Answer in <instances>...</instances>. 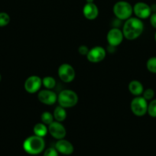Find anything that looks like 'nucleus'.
Instances as JSON below:
<instances>
[{"label": "nucleus", "mask_w": 156, "mask_h": 156, "mask_svg": "<svg viewBox=\"0 0 156 156\" xmlns=\"http://www.w3.org/2000/svg\"><path fill=\"white\" fill-rule=\"evenodd\" d=\"M144 30V24L142 20L136 18H129L125 20L122 27V33L125 39L133 41L141 36Z\"/></svg>", "instance_id": "f257e3e1"}, {"label": "nucleus", "mask_w": 156, "mask_h": 156, "mask_svg": "<svg viewBox=\"0 0 156 156\" xmlns=\"http://www.w3.org/2000/svg\"><path fill=\"white\" fill-rule=\"evenodd\" d=\"M45 148V142L43 137L38 136H31L24 140L23 143V149L26 153L32 155H39Z\"/></svg>", "instance_id": "f03ea898"}, {"label": "nucleus", "mask_w": 156, "mask_h": 156, "mask_svg": "<svg viewBox=\"0 0 156 156\" xmlns=\"http://www.w3.org/2000/svg\"><path fill=\"white\" fill-rule=\"evenodd\" d=\"M78 100L77 94L73 90H63L58 95V104L64 108H73L78 103Z\"/></svg>", "instance_id": "7ed1b4c3"}, {"label": "nucleus", "mask_w": 156, "mask_h": 156, "mask_svg": "<svg viewBox=\"0 0 156 156\" xmlns=\"http://www.w3.org/2000/svg\"><path fill=\"white\" fill-rule=\"evenodd\" d=\"M113 11L118 19L124 21L131 18L133 13V7L128 2L119 1L113 5Z\"/></svg>", "instance_id": "20e7f679"}, {"label": "nucleus", "mask_w": 156, "mask_h": 156, "mask_svg": "<svg viewBox=\"0 0 156 156\" xmlns=\"http://www.w3.org/2000/svg\"><path fill=\"white\" fill-rule=\"evenodd\" d=\"M130 109L134 115L137 117H143L148 111L147 101L142 96H136L132 100Z\"/></svg>", "instance_id": "39448f33"}, {"label": "nucleus", "mask_w": 156, "mask_h": 156, "mask_svg": "<svg viewBox=\"0 0 156 156\" xmlns=\"http://www.w3.org/2000/svg\"><path fill=\"white\" fill-rule=\"evenodd\" d=\"M58 75L60 79L65 83H70L75 79V70L70 64L63 63L58 67Z\"/></svg>", "instance_id": "423d86ee"}, {"label": "nucleus", "mask_w": 156, "mask_h": 156, "mask_svg": "<svg viewBox=\"0 0 156 156\" xmlns=\"http://www.w3.org/2000/svg\"><path fill=\"white\" fill-rule=\"evenodd\" d=\"M106 56V51L103 47L100 46H96L89 50L87 55V59L89 62L93 63L102 62Z\"/></svg>", "instance_id": "0eeeda50"}, {"label": "nucleus", "mask_w": 156, "mask_h": 156, "mask_svg": "<svg viewBox=\"0 0 156 156\" xmlns=\"http://www.w3.org/2000/svg\"><path fill=\"white\" fill-rule=\"evenodd\" d=\"M123 33L122 30L117 27H113L110 29L106 35V41L110 47H116L122 44L123 41Z\"/></svg>", "instance_id": "6e6552de"}, {"label": "nucleus", "mask_w": 156, "mask_h": 156, "mask_svg": "<svg viewBox=\"0 0 156 156\" xmlns=\"http://www.w3.org/2000/svg\"><path fill=\"white\" fill-rule=\"evenodd\" d=\"M42 85V79L38 76H31L25 80L24 87L29 94H35L40 91Z\"/></svg>", "instance_id": "1a4fd4ad"}, {"label": "nucleus", "mask_w": 156, "mask_h": 156, "mask_svg": "<svg viewBox=\"0 0 156 156\" xmlns=\"http://www.w3.org/2000/svg\"><path fill=\"white\" fill-rule=\"evenodd\" d=\"M38 99L41 103L45 105H53L58 101V95L51 89L40 90L38 91Z\"/></svg>", "instance_id": "9d476101"}, {"label": "nucleus", "mask_w": 156, "mask_h": 156, "mask_svg": "<svg viewBox=\"0 0 156 156\" xmlns=\"http://www.w3.org/2000/svg\"><path fill=\"white\" fill-rule=\"evenodd\" d=\"M133 13L139 19H146L151 15V7L146 3L139 2L133 6Z\"/></svg>", "instance_id": "9b49d317"}, {"label": "nucleus", "mask_w": 156, "mask_h": 156, "mask_svg": "<svg viewBox=\"0 0 156 156\" xmlns=\"http://www.w3.org/2000/svg\"><path fill=\"white\" fill-rule=\"evenodd\" d=\"M48 132L52 137L58 140L64 139L67 134V131L64 125L58 121H53L48 125Z\"/></svg>", "instance_id": "f8f14e48"}, {"label": "nucleus", "mask_w": 156, "mask_h": 156, "mask_svg": "<svg viewBox=\"0 0 156 156\" xmlns=\"http://www.w3.org/2000/svg\"><path fill=\"white\" fill-rule=\"evenodd\" d=\"M55 149L58 152V153H61L64 155H70L74 151L73 144L68 140H66L64 139L59 140L55 144Z\"/></svg>", "instance_id": "ddd939ff"}, {"label": "nucleus", "mask_w": 156, "mask_h": 156, "mask_svg": "<svg viewBox=\"0 0 156 156\" xmlns=\"http://www.w3.org/2000/svg\"><path fill=\"white\" fill-rule=\"evenodd\" d=\"M83 14L87 19L94 20L99 15V9L94 3H86L83 8Z\"/></svg>", "instance_id": "4468645a"}, {"label": "nucleus", "mask_w": 156, "mask_h": 156, "mask_svg": "<svg viewBox=\"0 0 156 156\" xmlns=\"http://www.w3.org/2000/svg\"><path fill=\"white\" fill-rule=\"evenodd\" d=\"M128 90L133 95L140 96L143 93L144 87L139 81L132 80L128 84Z\"/></svg>", "instance_id": "2eb2a0df"}, {"label": "nucleus", "mask_w": 156, "mask_h": 156, "mask_svg": "<svg viewBox=\"0 0 156 156\" xmlns=\"http://www.w3.org/2000/svg\"><path fill=\"white\" fill-rule=\"evenodd\" d=\"M53 116L56 121L62 123L67 118V111H66L65 108L59 105L58 107L55 108L54 111Z\"/></svg>", "instance_id": "dca6fc26"}, {"label": "nucleus", "mask_w": 156, "mask_h": 156, "mask_svg": "<svg viewBox=\"0 0 156 156\" xmlns=\"http://www.w3.org/2000/svg\"><path fill=\"white\" fill-rule=\"evenodd\" d=\"M48 132V128L47 127V125L43 123H38L35 124L33 127V133L35 136L43 137L44 138L47 135Z\"/></svg>", "instance_id": "f3484780"}, {"label": "nucleus", "mask_w": 156, "mask_h": 156, "mask_svg": "<svg viewBox=\"0 0 156 156\" xmlns=\"http://www.w3.org/2000/svg\"><path fill=\"white\" fill-rule=\"evenodd\" d=\"M42 85L47 89H53L56 85V80L52 76H45L42 79Z\"/></svg>", "instance_id": "a211bd4d"}, {"label": "nucleus", "mask_w": 156, "mask_h": 156, "mask_svg": "<svg viewBox=\"0 0 156 156\" xmlns=\"http://www.w3.org/2000/svg\"><path fill=\"white\" fill-rule=\"evenodd\" d=\"M54 119L53 114L48 111H44L41 115V122L45 125H50L54 121Z\"/></svg>", "instance_id": "6ab92c4d"}, {"label": "nucleus", "mask_w": 156, "mask_h": 156, "mask_svg": "<svg viewBox=\"0 0 156 156\" xmlns=\"http://www.w3.org/2000/svg\"><path fill=\"white\" fill-rule=\"evenodd\" d=\"M147 69L151 73L156 74V56L149 58L146 62Z\"/></svg>", "instance_id": "aec40b11"}, {"label": "nucleus", "mask_w": 156, "mask_h": 156, "mask_svg": "<svg viewBox=\"0 0 156 156\" xmlns=\"http://www.w3.org/2000/svg\"><path fill=\"white\" fill-rule=\"evenodd\" d=\"M147 113L151 117H156V99L152 100L148 105Z\"/></svg>", "instance_id": "412c9836"}, {"label": "nucleus", "mask_w": 156, "mask_h": 156, "mask_svg": "<svg viewBox=\"0 0 156 156\" xmlns=\"http://www.w3.org/2000/svg\"><path fill=\"white\" fill-rule=\"evenodd\" d=\"M10 22V16L6 12H0V27H5Z\"/></svg>", "instance_id": "4be33fe9"}, {"label": "nucleus", "mask_w": 156, "mask_h": 156, "mask_svg": "<svg viewBox=\"0 0 156 156\" xmlns=\"http://www.w3.org/2000/svg\"><path fill=\"white\" fill-rule=\"evenodd\" d=\"M142 95H143L142 97L146 101L151 100L154 96V91L152 88H147V89L144 90Z\"/></svg>", "instance_id": "5701e85b"}, {"label": "nucleus", "mask_w": 156, "mask_h": 156, "mask_svg": "<svg viewBox=\"0 0 156 156\" xmlns=\"http://www.w3.org/2000/svg\"><path fill=\"white\" fill-rule=\"evenodd\" d=\"M43 156H59L58 155V152L55 148H48L46 149L44 152Z\"/></svg>", "instance_id": "b1692460"}, {"label": "nucleus", "mask_w": 156, "mask_h": 156, "mask_svg": "<svg viewBox=\"0 0 156 156\" xmlns=\"http://www.w3.org/2000/svg\"><path fill=\"white\" fill-rule=\"evenodd\" d=\"M89 50H90V49H89L86 45H81L78 47V52H79L80 54L82 55V56H87Z\"/></svg>", "instance_id": "393cba45"}, {"label": "nucleus", "mask_w": 156, "mask_h": 156, "mask_svg": "<svg viewBox=\"0 0 156 156\" xmlns=\"http://www.w3.org/2000/svg\"><path fill=\"white\" fill-rule=\"evenodd\" d=\"M150 23L153 27L156 28V12H154L150 15Z\"/></svg>", "instance_id": "a878e982"}, {"label": "nucleus", "mask_w": 156, "mask_h": 156, "mask_svg": "<svg viewBox=\"0 0 156 156\" xmlns=\"http://www.w3.org/2000/svg\"><path fill=\"white\" fill-rule=\"evenodd\" d=\"M150 7H151V12H156V4L151 5V6H150Z\"/></svg>", "instance_id": "bb28decb"}, {"label": "nucleus", "mask_w": 156, "mask_h": 156, "mask_svg": "<svg viewBox=\"0 0 156 156\" xmlns=\"http://www.w3.org/2000/svg\"><path fill=\"white\" fill-rule=\"evenodd\" d=\"M87 3H93L94 2V0H86Z\"/></svg>", "instance_id": "cd10ccee"}, {"label": "nucleus", "mask_w": 156, "mask_h": 156, "mask_svg": "<svg viewBox=\"0 0 156 156\" xmlns=\"http://www.w3.org/2000/svg\"><path fill=\"white\" fill-rule=\"evenodd\" d=\"M154 39H155V41H156V32H155V34H154Z\"/></svg>", "instance_id": "c85d7f7f"}, {"label": "nucleus", "mask_w": 156, "mask_h": 156, "mask_svg": "<svg viewBox=\"0 0 156 156\" xmlns=\"http://www.w3.org/2000/svg\"><path fill=\"white\" fill-rule=\"evenodd\" d=\"M1 79H2V76L1 74H0V82H1Z\"/></svg>", "instance_id": "c756f323"}]
</instances>
